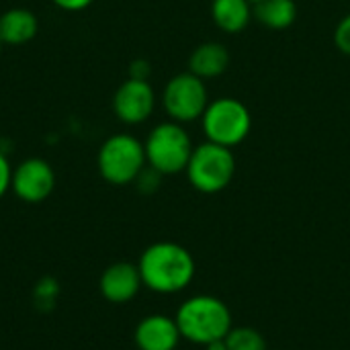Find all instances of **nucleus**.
Segmentation results:
<instances>
[{
    "instance_id": "16",
    "label": "nucleus",
    "mask_w": 350,
    "mask_h": 350,
    "mask_svg": "<svg viewBox=\"0 0 350 350\" xmlns=\"http://www.w3.org/2000/svg\"><path fill=\"white\" fill-rule=\"evenodd\" d=\"M226 347L228 350H269L265 336L250 326L232 328L226 336Z\"/></svg>"
},
{
    "instance_id": "15",
    "label": "nucleus",
    "mask_w": 350,
    "mask_h": 350,
    "mask_svg": "<svg viewBox=\"0 0 350 350\" xmlns=\"http://www.w3.org/2000/svg\"><path fill=\"white\" fill-rule=\"evenodd\" d=\"M254 18L267 29H289L297 18L295 0H260L254 2Z\"/></svg>"
},
{
    "instance_id": "21",
    "label": "nucleus",
    "mask_w": 350,
    "mask_h": 350,
    "mask_svg": "<svg viewBox=\"0 0 350 350\" xmlns=\"http://www.w3.org/2000/svg\"><path fill=\"white\" fill-rule=\"evenodd\" d=\"M150 64L146 59H135L129 68V78H137V80H148L150 78Z\"/></svg>"
},
{
    "instance_id": "8",
    "label": "nucleus",
    "mask_w": 350,
    "mask_h": 350,
    "mask_svg": "<svg viewBox=\"0 0 350 350\" xmlns=\"http://www.w3.org/2000/svg\"><path fill=\"white\" fill-rule=\"evenodd\" d=\"M156 109V92L148 80L127 78L113 94V113L125 125H139L152 117Z\"/></svg>"
},
{
    "instance_id": "24",
    "label": "nucleus",
    "mask_w": 350,
    "mask_h": 350,
    "mask_svg": "<svg viewBox=\"0 0 350 350\" xmlns=\"http://www.w3.org/2000/svg\"><path fill=\"white\" fill-rule=\"evenodd\" d=\"M250 2H252V4H254V2H260V0H250Z\"/></svg>"
},
{
    "instance_id": "20",
    "label": "nucleus",
    "mask_w": 350,
    "mask_h": 350,
    "mask_svg": "<svg viewBox=\"0 0 350 350\" xmlns=\"http://www.w3.org/2000/svg\"><path fill=\"white\" fill-rule=\"evenodd\" d=\"M57 8L62 10H68V12H78V10H84L88 8L94 0H51Z\"/></svg>"
},
{
    "instance_id": "6",
    "label": "nucleus",
    "mask_w": 350,
    "mask_h": 350,
    "mask_svg": "<svg viewBox=\"0 0 350 350\" xmlns=\"http://www.w3.org/2000/svg\"><path fill=\"white\" fill-rule=\"evenodd\" d=\"M201 127L207 142L234 150L250 135L252 113L242 100L234 96H221L209 100L201 117Z\"/></svg>"
},
{
    "instance_id": "22",
    "label": "nucleus",
    "mask_w": 350,
    "mask_h": 350,
    "mask_svg": "<svg viewBox=\"0 0 350 350\" xmlns=\"http://www.w3.org/2000/svg\"><path fill=\"white\" fill-rule=\"evenodd\" d=\"M205 349L207 350H228V347H226V338H224V340H213V342H209Z\"/></svg>"
},
{
    "instance_id": "4",
    "label": "nucleus",
    "mask_w": 350,
    "mask_h": 350,
    "mask_svg": "<svg viewBox=\"0 0 350 350\" xmlns=\"http://www.w3.org/2000/svg\"><path fill=\"white\" fill-rule=\"evenodd\" d=\"M185 172L195 191L203 195L221 193L236 176L234 150L213 142H203L195 146Z\"/></svg>"
},
{
    "instance_id": "5",
    "label": "nucleus",
    "mask_w": 350,
    "mask_h": 350,
    "mask_svg": "<svg viewBox=\"0 0 350 350\" xmlns=\"http://www.w3.org/2000/svg\"><path fill=\"white\" fill-rule=\"evenodd\" d=\"M148 166L144 142L129 133H115L107 137L96 156V168L103 180L115 187L131 185Z\"/></svg>"
},
{
    "instance_id": "10",
    "label": "nucleus",
    "mask_w": 350,
    "mask_h": 350,
    "mask_svg": "<svg viewBox=\"0 0 350 350\" xmlns=\"http://www.w3.org/2000/svg\"><path fill=\"white\" fill-rule=\"evenodd\" d=\"M100 293L109 304H129L139 289L144 287L142 275L137 265L131 262H115L111 267H107L100 275L98 281Z\"/></svg>"
},
{
    "instance_id": "3",
    "label": "nucleus",
    "mask_w": 350,
    "mask_h": 350,
    "mask_svg": "<svg viewBox=\"0 0 350 350\" xmlns=\"http://www.w3.org/2000/svg\"><path fill=\"white\" fill-rule=\"evenodd\" d=\"M146 162L150 168L160 172L162 176L178 174L187 170L191 154L195 150L191 135L176 121L158 123L144 142Z\"/></svg>"
},
{
    "instance_id": "2",
    "label": "nucleus",
    "mask_w": 350,
    "mask_h": 350,
    "mask_svg": "<svg viewBox=\"0 0 350 350\" xmlns=\"http://www.w3.org/2000/svg\"><path fill=\"white\" fill-rule=\"evenodd\" d=\"M176 326L180 336L193 345L207 347L213 340H224L232 326L230 308L215 295H193L176 310Z\"/></svg>"
},
{
    "instance_id": "23",
    "label": "nucleus",
    "mask_w": 350,
    "mask_h": 350,
    "mask_svg": "<svg viewBox=\"0 0 350 350\" xmlns=\"http://www.w3.org/2000/svg\"><path fill=\"white\" fill-rule=\"evenodd\" d=\"M2 45H4V43H2V37H0V53H2Z\"/></svg>"
},
{
    "instance_id": "12",
    "label": "nucleus",
    "mask_w": 350,
    "mask_h": 350,
    "mask_svg": "<svg viewBox=\"0 0 350 350\" xmlns=\"http://www.w3.org/2000/svg\"><path fill=\"white\" fill-rule=\"evenodd\" d=\"M228 68H230V51L224 43L217 41H205L197 45L189 57V72H193L203 80L217 78L226 74Z\"/></svg>"
},
{
    "instance_id": "1",
    "label": "nucleus",
    "mask_w": 350,
    "mask_h": 350,
    "mask_svg": "<svg viewBox=\"0 0 350 350\" xmlns=\"http://www.w3.org/2000/svg\"><path fill=\"white\" fill-rule=\"evenodd\" d=\"M144 287L160 295L185 291L195 279L193 254L176 242H156L148 246L137 262Z\"/></svg>"
},
{
    "instance_id": "7",
    "label": "nucleus",
    "mask_w": 350,
    "mask_h": 350,
    "mask_svg": "<svg viewBox=\"0 0 350 350\" xmlns=\"http://www.w3.org/2000/svg\"><path fill=\"white\" fill-rule=\"evenodd\" d=\"M209 105V92L205 80L193 72H180L172 76L162 90V107L170 121L193 123L203 117Z\"/></svg>"
},
{
    "instance_id": "13",
    "label": "nucleus",
    "mask_w": 350,
    "mask_h": 350,
    "mask_svg": "<svg viewBox=\"0 0 350 350\" xmlns=\"http://www.w3.org/2000/svg\"><path fill=\"white\" fill-rule=\"evenodd\" d=\"M254 16V4L250 0H213L211 18L217 29L228 35L242 33Z\"/></svg>"
},
{
    "instance_id": "19",
    "label": "nucleus",
    "mask_w": 350,
    "mask_h": 350,
    "mask_svg": "<svg viewBox=\"0 0 350 350\" xmlns=\"http://www.w3.org/2000/svg\"><path fill=\"white\" fill-rule=\"evenodd\" d=\"M10 183H12V166L8 162V158L0 152V199L10 189Z\"/></svg>"
},
{
    "instance_id": "11",
    "label": "nucleus",
    "mask_w": 350,
    "mask_h": 350,
    "mask_svg": "<svg viewBox=\"0 0 350 350\" xmlns=\"http://www.w3.org/2000/svg\"><path fill=\"white\" fill-rule=\"evenodd\" d=\"M133 340L139 350H176L183 336L174 318L152 314L139 320L133 332Z\"/></svg>"
},
{
    "instance_id": "14",
    "label": "nucleus",
    "mask_w": 350,
    "mask_h": 350,
    "mask_svg": "<svg viewBox=\"0 0 350 350\" xmlns=\"http://www.w3.org/2000/svg\"><path fill=\"white\" fill-rule=\"evenodd\" d=\"M39 31V21L29 8H10L0 14V37L6 45H25Z\"/></svg>"
},
{
    "instance_id": "17",
    "label": "nucleus",
    "mask_w": 350,
    "mask_h": 350,
    "mask_svg": "<svg viewBox=\"0 0 350 350\" xmlns=\"http://www.w3.org/2000/svg\"><path fill=\"white\" fill-rule=\"evenodd\" d=\"M334 45L340 53L350 55V12L345 14L334 29Z\"/></svg>"
},
{
    "instance_id": "9",
    "label": "nucleus",
    "mask_w": 350,
    "mask_h": 350,
    "mask_svg": "<svg viewBox=\"0 0 350 350\" xmlns=\"http://www.w3.org/2000/svg\"><path fill=\"white\" fill-rule=\"evenodd\" d=\"M12 193L25 203H41L55 189V172L43 158H27L12 170Z\"/></svg>"
},
{
    "instance_id": "18",
    "label": "nucleus",
    "mask_w": 350,
    "mask_h": 350,
    "mask_svg": "<svg viewBox=\"0 0 350 350\" xmlns=\"http://www.w3.org/2000/svg\"><path fill=\"white\" fill-rule=\"evenodd\" d=\"M160 178H162L160 172H156L154 168L146 166V168L142 170V174L135 178V183H137V187H139L144 193H154V191L160 187Z\"/></svg>"
}]
</instances>
